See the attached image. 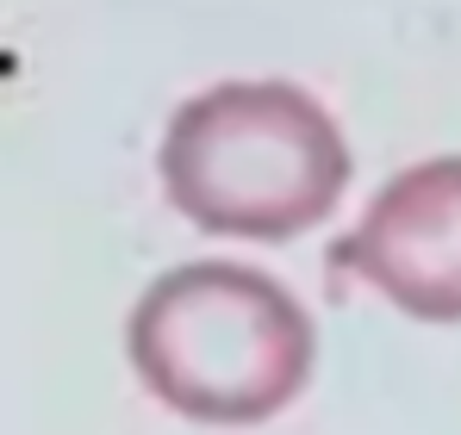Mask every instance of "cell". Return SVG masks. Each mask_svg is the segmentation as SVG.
<instances>
[{
  "label": "cell",
  "mask_w": 461,
  "mask_h": 435,
  "mask_svg": "<svg viewBox=\"0 0 461 435\" xmlns=\"http://www.w3.org/2000/svg\"><path fill=\"white\" fill-rule=\"evenodd\" d=\"M156 174L168 206L206 236L294 243L337 212L349 144L294 81H219L175 106Z\"/></svg>",
  "instance_id": "1"
},
{
  "label": "cell",
  "mask_w": 461,
  "mask_h": 435,
  "mask_svg": "<svg viewBox=\"0 0 461 435\" xmlns=\"http://www.w3.org/2000/svg\"><path fill=\"white\" fill-rule=\"evenodd\" d=\"M330 262L418 324H461V155L399 168Z\"/></svg>",
  "instance_id": "3"
},
{
  "label": "cell",
  "mask_w": 461,
  "mask_h": 435,
  "mask_svg": "<svg viewBox=\"0 0 461 435\" xmlns=\"http://www.w3.org/2000/svg\"><path fill=\"white\" fill-rule=\"evenodd\" d=\"M125 349L156 404L187 423L243 430L306 392L318 330L281 280L243 262H187L138 298Z\"/></svg>",
  "instance_id": "2"
}]
</instances>
